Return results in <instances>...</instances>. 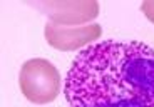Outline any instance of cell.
I'll return each instance as SVG.
<instances>
[{
  "label": "cell",
  "mask_w": 154,
  "mask_h": 107,
  "mask_svg": "<svg viewBox=\"0 0 154 107\" xmlns=\"http://www.w3.org/2000/svg\"><path fill=\"white\" fill-rule=\"evenodd\" d=\"M102 35V29L99 23H89L84 27H62L55 23H47L45 25V40L50 47L57 50H75L81 47L92 45L97 38Z\"/></svg>",
  "instance_id": "obj_4"
},
{
  "label": "cell",
  "mask_w": 154,
  "mask_h": 107,
  "mask_svg": "<svg viewBox=\"0 0 154 107\" xmlns=\"http://www.w3.org/2000/svg\"><path fill=\"white\" fill-rule=\"evenodd\" d=\"M37 10L44 12L55 25H79L99 15V2H34Z\"/></svg>",
  "instance_id": "obj_3"
},
{
  "label": "cell",
  "mask_w": 154,
  "mask_h": 107,
  "mask_svg": "<svg viewBox=\"0 0 154 107\" xmlns=\"http://www.w3.org/2000/svg\"><path fill=\"white\" fill-rule=\"evenodd\" d=\"M19 85L23 97L34 104H47L55 100L60 92V74L45 59H32L22 65Z\"/></svg>",
  "instance_id": "obj_2"
},
{
  "label": "cell",
  "mask_w": 154,
  "mask_h": 107,
  "mask_svg": "<svg viewBox=\"0 0 154 107\" xmlns=\"http://www.w3.org/2000/svg\"><path fill=\"white\" fill-rule=\"evenodd\" d=\"M69 107H154V49L104 40L81 50L64 82Z\"/></svg>",
  "instance_id": "obj_1"
},
{
  "label": "cell",
  "mask_w": 154,
  "mask_h": 107,
  "mask_svg": "<svg viewBox=\"0 0 154 107\" xmlns=\"http://www.w3.org/2000/svg\"><path fill=\"white\" fill-rule=\"evenodd\" d=\"M141 10H143V14L147 17V20L154 23V0L143 2V4H141Z\"/></svg>",
  "instance_id": "obj_5"
}]
</instances>
